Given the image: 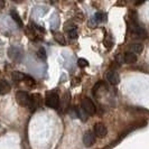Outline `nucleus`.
<instances>
[{
	"label": "nucleus",
	"instance_id": "13",
	"mask_svg": "<svg viewBox=\"0 0 149 149\" xmlns=\"http://www.w3.org/2000/svg\"><path fill=\"white\" fill-rule=\"evenodd\" d=\"M10 91V85L8 84L7 81L0 80V95H3Z\"/></svg>",
	"mask_w": 149,
	"mask_h": 149
},
{
	"label": "nucleus",
	"instance_id": "15",
	"mask_svg": "<svg viewBox=\"0 0 149 149\" xmlns=\"http://www.w3.org/2000/svg\"><path fill=\"white\" fill-rule=\"evenodd\" d=\"M107 20V15L104 13H97L94 17L92 18V22H94V24H99V22H103Z\"/></svg>",
	"mask_w": 149,
	"mask_h": 149
},
{
	"label": "nucleus",
	"instance_id": "16",
	"mask_svg": "<svg viewBox=\"0 0 149 149\" xmlns=\"http://www.w3.org/2000/svg\"><path fill=\"white\" fill-rule=\"evenodd\" d=\"M54 39L58 43V44L61 45H65L66 44V42H65V38H64V36L61 34V33H56L55 35H54Z\"/></svg>",
	"mask_w": 149,
	"mask_h": 149
},
{
	"label": "nucleus",
	"instance_id": "14",
	"mask_svg": "<svg viewBox=\"0 0 149 149\" xmlns=\"http://www.w3.org/2000/svg\"><path fill=\"white\" fill-rule=\"evenodd\" d=\"M11 77H13V81H15V82H22L26 79V75L19 71H15V72H13Z\"/></svg>",
	"mask_w": 149,
	"mask_h": 149
},
{
	"label": "nucleus",
	"instance_id": "12",
	"mask_svg": "<svg viewBox=\"0 0 149 149\" xmlns=\"http://www.w3.org/2000/svg\"><path fill=\"white\" fill-rule=\"evenodd\" d=\"M10 16H11V18H13V20L19 26V27H24V22H22V18H20V16L19 14L16 11V10H11L10 11Z\"/></svg>",
	"mask_w": 149,
	"mask_h": 149
},
{
	"label": "nucleus",
	"instance_id": "20",
	"mask_svg": "<svg viewBox=\"0 0 149 149\" xmlns=\"http://www.w3.org/2000/svg\"><path fill=\"white\" fill-rule=\"evenodd\" d=\"M25 82L27 83L29 86H33V85H35V81L30 77V76H28V75H26V79H25Z\"/></svg>",
	"mask_w": 149,
	"mask_h": 149
},
{
	"label": "nucleus",
	"instance_id": "11",
	"mask_svg": "<svg viewBox=\"0 0 149 149\" xmlns=\"http://www.w3.org/2000/svg\"><path fill=\"white\" fill-rule=\"evenodd\" d=\"M143 51V45L140 43H134L129 46V52L134 53V54H140Z\"/></svg>",
	"mask_w": 149,
	"mask_h": 149
},
{
	"label": "nucleus",
	"instance_id": "21",
	"mask_svg": "<svg viewBox=\"0 0 149 149\" xmlns=\"http://www.w3.org/2000/svg\"><path fill=\"white\" fill-rule=\"evenodd\" d=\"M3 5H5V2H3V1H0V9L3 8Z\"/></svg>",
	"mask_w": 149,
	"mask_h": 149
},
{
	"label": "nucleus",
	"instance_id": "10",
	"mask_svg": "<svg viewBox=\"0 0 149 149\" xmlns=\"http://www.w3.org/2000/svg\"><path fill=\"white\" fill-rule=\"evenodd\" d=\"M123 62L127 63V64H134V63L137 62V55L131 52L125 53V55H123Z\"/></svg>",
	"mask_w": 149,
	"mask_h": 149
},
{
	"label": "nucleus",
	"instance_id": "4",
	"mask_svg": "<svg viewBox=\"0 0 149 149\" xmlns=\"http://www.w3.org/2000/svg\"><path fill=\"white\" fill-rule=\"evenodd\" d=\"M30 97H31V100H30L29 108L31 111H36V110H38L39 108H42L43 102H44V99H43V97H42L40 94L35 93V94L30 95Z\"/></svg>",
	"mask_w": 149,
	"mask_h": 149
},
{
	"label": "nucleus",
	"instance_id": "19",
	"mask_svg": "<svg viewBox=\"0 0 149 149\" xmlns=\"http://www.w3.org/2000/svg\"><path fill=\"white\" fill-rule=\"evenodd\" d=\"M77 65L80 67H86L89 65V62L85 60V58H79L77 60Z\"/></svg>",
	"mask_w": 149,
	"mask_h": 149
},
{
	"label": "nucleus",
	"instance_id": "1",
	"mask_svg": "<svg viewBox=\"0 0 149 149\" xmlns=\"http://www.w3.org/2000/svg\"><path fill=\"white\" fill-rule=\"evenodd\" d=\"M45 102H46V105H47L48 108L56 110V109H58V107H60V97H58L56 92H49V93H47V95H46Z\"/></svg>",
	"mask_w": 149,
	"mask_h": 149
},
{
	"label": "nucleus",
	"instance_id": "17",
	"mask_svg": "<svg viewBox=\"0 0 149 149\" xmlns=\"http://www.w3.org/2000/svg\"><path fill=\"white\" fill-rule=\"evenodd\" d=\"M77 36H79V34H77L76 28H74V29H72V30H70V31H68V37L71 38V39H76Z\"/></svg>",
	"mask_w": 149,
	"mask_h": 149
},
{
	"label": "nucleus",
	"instance_id": "6",
	"mask_svg": "<svg viewBox=\"0 0 149 149\" xmlns=\"http://www.w3.org/2000/svg\"><path fill=\"white\" fill-rule=\"evenodd\" d=\"M95 142V134L93 131H86L83 136V143L85 147H91Z\"/></svg>",
	"mask_w": 149,
	"mask_h": 149
},
{
	"label": "nucleus",
	"instance_id": "9",
	"mask_svg": "<svg viewBox=\"0 0 149 149\" xmlns=\"http://www.w3.org/2000/svg\"><path fill=\"white\" fill-rule=\"evenodd\" d=\"M107 81L111 85H117L120 82V76L116 71H110L107 73Z\"/></svg>",
	"mask_w": 149,
	"mask_h": 149
},
{
	"label": "nucleus",
	"instance_id": "8",
	"mask_svg": "<svg viewBox=\"0 0 149 149\" xmlns=\"http://www.w3.org/2000/svg\"><path fill=\"white\" fill-rule=\"evenodd\" d=\"M130 30H131V34L134 35V37H146V35H147L145 29L142 27H140L139 25H137V24H134L130 27Z\"/></svg>",
	"mask_w": 149,
	"mask_h": 149
},
{
	"label": "nucleus",
	"instance_id": "5",
	"mask_svg": "<svg viewBox=\"0 0 149 149\" xmlns=\"http://www.w3.org/2000/svg\"><path fill=\"white\" fill-rule=\"evenodd\" d=\"M16 100H17V102L20 105H22V107H28V108H29L31 97H30V95L27 92L19 91V92L16 93Z\"/></svg>",
	"mask_w": 149,
	"mask_h": 149
},
{
	"label": "nucleus",
	"instance_id": "2",
	"mask_svg": "<svg viewBox=\"0 0 149 149\" xmlns=\"http://www.w3.org/2000/svg\"><path fill=\"white\" fill-rule=\"evenodd\" d=\"M81 108H82L83 111L85 112L86 114H89V116L94 114L95 111H97V108H95L94 103L92 102V100L89 99V97H83L82 102H81Z\"/></svg>",
	"mask_w": 149,
	"mask_h": 149
},
{
	"label": "nucleus",
	"instance_id": "7",
	"mask_svg": "<svg viewBox=\"0 0 149 149\" xmlns=\"http://www.w3.org/2000/svg\"><path fill=\"white\" fill-rule=\"evenodd\" d=\"M108 134V129L103 123H95L94 125V134L97 138H104Z\"/></svg>",
	"mask_w": 149,
	"mask_h": 149
},
{
	"label": "nucleus",
	"instance_id": "18",
	"mask_svg": "<svg viewBox=\"0 0 149 149\" xmlns=\"http://www.w3.org/2000/svg\"><path fill=\"white\" fill-rule=\"evenodd\" d=\"M37 56L39 58H42V60H45V58H46V51H45L43 47H40V48L38 49Z\"/></svg>",
	"mask_w": 149,
	"mask_h": 149
},
{
	"label": "nucleus",
	"instance_id": "3",
	"mask_svg": "<svg viewBox=\"0 0 149 149\" xmlns=\"http://www.w3.org/2000/svg\"><path fill=\"white\" fill-rule=\"evenodd\" d=\"M8 56L13 61H15L17 63H19L24 57V52L22 48L17 47V46H13L8 49Z\"/></svg>",
	"mask_w": 149,
	"mask_h": 149
}]
</instances>
